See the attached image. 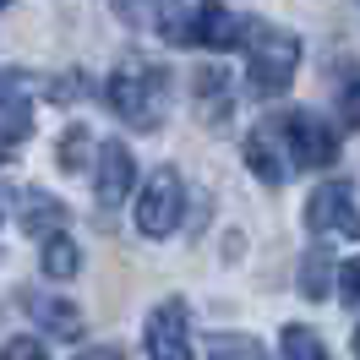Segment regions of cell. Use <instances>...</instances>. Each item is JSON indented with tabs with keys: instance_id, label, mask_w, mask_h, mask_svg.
<instances>
[{
	"instance_id": "obj_8",
	"label": "cell",
	"mask_w": 360,
	"mask_h": 360,
	"mask_svg": "<svg viewBox=\"0 0 360 360\" xmlns=\"http://www.w3.org/2000/svg\"><path fill=\"white\" fill-rule=\"evenodd\" d=\"M136 186V158L126 142H104L98 148V169H93V191H98V202L104 207H120L126 197H131Z\"/></svg>"
},
{
	"instance_id": "obj_22",
	"label": "cell",
	"mask_w": 360,
	"mask_h": 360,
	"mask_svg": "<svg viewBox=\"0 0 360 360\" xmlns=\"http://www.w3.org/2000/svg\"><path fill=\"white\" fill-rule=\"evenodd\" d=\"M355 355H360V328H355Z\"/></svg>"
},
{
	"instance_id": "obj_2",
	"label": "cell",
	"mask_w": 360,
	"mask_h": 360,
	"mask_svg": "<svg viewBox=\"0 0 360 360\" xmlns=\"http://www.w3.org/2000/svg\"><path fill=\"white\" fill-rule=\"evenodd\" d=\"M300 66V39L273 22H246V88L257 98H278L295 82Z\"/></svg>"
},
{
	"instance_id": "obj_3",
	"label": "cell",
	"mask_w": 360,
	"mask_h": 360,
	"mask_svg": "<svg viewBox=\"0 0 360 360\" xmlns=\"http://www.w3.org/2000/svg\"><path fill=\"white\" fill-rule=\"evenodd\" d=\"M180 213H186V180H180V169L164 164V169H153L142 202H136V229H142L148 240H164V235L180 224Z\"/></svg>"
},
{
	"instance_id": "obj_10",
	"label": "cell",
	"mask_w": 360,
	"mask_h": 360,
	"mask_svg": "<svg viewBox=\"0 0 360 360\" xmlns=\"http://www.w3.org/2000/svg\"><path fill=\"white\" fill-rule=\"evenodd\" d=\"M278 142H284L278 120H262V126L246 136V164H251V175L262 180V186H284V180H290V169H295L290 153H284Z\"/></svg>"
},
{
	"instance_id": "obj_12",
	"label": "cell",
	"mask_w": 360,
	"mask_h": 360,
	"mask_svg": "<svg viewBox=\"0 0 360 360\" xmlns=\"http://www.w3.org/2000/svg\"><path fill=\"white\" fill-rule=\"evenodd\" d=\"M17 219H22L27 235H39V229H44V235H60V224H66V207L55 202L49 191H33V186H27V191H17Z\"/></svg>"
},
{
	"instance_id": "obj_14",
	"label": "cell",
	"mask_w": 360,
	"mask_h": 360,
	"mask_svg": "<svg viewBox=\"0 0 360 360\" xmlns=\"http://www.w3.org/2000/svg\"><path fill=\"white\" fill-rule=\"evenodd\" d=\"M39 268H44L49 278H77V273H82V251H77V240H71V235H49Z\"/></svg>"
},
{
	"instance_id": "obj_16",
	"label": "cell",
	"mask_w": 360,
	"mask_h": 360,
	"mask_svg": "<svg viewBox=\"0 0 360 360\" xmlns=\"http://www.w3.org/2000/svg\"><path fill=\"white\" fill-rule=\"evenodd\" d=\"M284 360H333L328 355V344L311 333V328H284Z\"/></svg>"
},
{
	"instance_id": "obj_17",
	"label": "cell",
	"mask_w": 360,
	"mask_h": 360,
	"mask_svg": "<svg viewBox=\"0 0 360 360\" xmlns=\"http://www.w3.org/2000/svg\"><path fill=\"white\" fill-rule=\"evenodd\" d=\"M88 153H93L88 126H66V136H60V169H66V175H82V169H88Z\"/></svg>"
},
{
	"instance_id": "obj_4",
	"label": "cell",
	"mask_w": 360,
	"mask_h": 360,
	"mask_svg": "<svg viewBox=\"0 0 360 360\" xmlns=\"http://www.w3.org/2000/svg\"><path fill=\"white\" fill-rule=\"evenodd\" d=\"M278 131H284V148H290L295 169H328V164L338 158V131L328 126V120H316L311 110L284 115Z\"/></svg>"
},
{
	"instance_id": "obj_15",
	"label": "cell",
	"mask_w": 360,
	"mask_h": 360,
	"mask_svg": "<svg viewBox=\"0 0 360 360\" xmlns=\"http://www.w3.org/2000/svg\"><path fill=\"white\" fill-rule=\"evenodd\" d=\"M207 360H268V349L246 333H213L207 344Z\"/></svg>"
},
{
	"instance_id": "obj_11",
	"label": "cell",
	"mask_w": 360,
	"mask_h": 360,
	"mask_svg": "<svg viewBox=\"0 0 360 360\" xmlns=\"http://www.w3.org/2000/svg\"><path fill=\"white\" fill-rule=\"evenodd\" d=\"M27 311H33V322H39L49 338H60V344L82 338V306H77V300H66V295H39Z\"/></svg>"
},
{
	"instance_id": "obj_5",
	"label": "cell",
	"mask_w": 360,
	"mask_h": 360,
	"mask_svg": "<svg viewBox=\"0 0 360 360\" xmlns=\"http://www.w3.org/2000/svg\"><path fill=\"white\" fill-rule=\"evenodd\" d=\"M142 344H148V360H191V311H186V300L153 306Z\"/></svg>"
},
{
	"instance_id": "obj_1",
	"label": "cell",
	"mask_w": 360,
	"mask_h": 360,
	"mask_svg": "<svg viewBox=\"0 0 360 360\" xmlns=\"http://www.w3.org/2000/svg\"><path fill=\"white\" fill-rule=\"evenodd\" d=\"M110 110L131 126V131H158L164 126V110H169V71L153 66V60H120L110 77Z\"/></svg>"
},
{
	"instance_id": "obj_9",
	"label": "cell",
	"mask_w": 360,
	"mask_h": 360,
	"mask_svg": "<svg viewBox=\"0 0 360 360\" xmlns=\"http://www.w3.org/2000/svg\"><path fill=\"white\" fill-rule=\"evenodd\" d=\"M191 98H197V120L207 131H224L229 115H235V93H229V77L219 66H197L191 71Z\"/></svg>"
},
{
	"instance_id": "obj_19",
	"label": "cell",
	"mask_w": 360,
	"mask_h": 360,
	"mask_svg": "<svg viewBox=\"0 0 360 360\" xmlns=\"http://www.w3.org/2000/svg\"><path fill=\"white\" fill-rule=\"evenodd\" d=\"M338 295H344V306H360V257H344V268H338Z\"/></svg>"
},
{
	"instance_id": "obj_23",
	"label": "cell",
	"mask_w": 360,
	"mask_h": 360,
	"mask_svg": "<svg viewBox=\"0 0 360 360\" xmlns=\"http://www.w3.org/2000/svg\"><path fill=\"white\" fill-rule=\"evenodd\" d=\"M6 6H11V0H0V11H6Z\"/></svg>"
},
{
	"instance_id": "obj_6",
	"label": "cell",
	"mask_w": 360,
	"mask_h": 360,
	"mask_svg": "<svg viewBox=\"0 0 360 360\" xmlns=\"http://www.w3.org/2000/svg\"><path fill=\"white\" fill-rule=\"evenodd\" d=\"M306 229L311 235H360L355 219V197H349V180H322L311 197H306Z\"/></svg>"
},
{
	"instance_id": "obj_20",
	"label": "cell",
	"mask_w": 360,
	"mask_h": 360,
	"mask_svg": "<svg viewBox=\"0 0 360 360\" xmlns=\"http://www.w3.org/2000/svg\"><path fill=\"white\" fill-rule=\"evenodd\" d=\"M0 360H49V355H44L39 338H11V344L0 349Z\"/></svg>"
},
{
	"instance_id": "obj_18",
	"label": "cell",
	"mask_w": 360,
	"mask_h": 360,
	"mask_svg": "<svg viewBox=\"0 0 360 360\" xmlns=\"http://www.w3.org/2000/svg\"><path fill=\"white\" fill-rule=\"evenodd\" d=\"M338 126L360 131V71H349V82L338 88Z\"/></svg>"
},
{
	"instance_id": "obj_13",
	"label": "cell",
	"mask_w": 360,
	"mask_h": 360,
	"mask_svg": "<svg viewBox=\"0 0 360 360\" xmlns=\"http://www.w3.org/2000/svg\"><path fill=\"white\" fill-rule=\"evenodd\" d=\"M328 290H333V251L311 246L300 257V295L306 300H328Z\"/></svg>"
},
{
	"instance_id": "obj_7",
	"label": "cell",
	"mask_w": 360,
	"mask_h": 360,
	"mask_svg": "<svg viewBox=\"0 0 360 360\" xmlns=\"http://www.w3.org/2000/svg\"><path fill=\"white\" fill-rule=\"evenodd\" d=\"M186 44H202V49H235L246 44V22L219 6V0H202L191 17H186Z\"/></svg>"
},
{
	"instance_id": "obj_21",
	"label": "cell",
	"mask_w": 360,
	"mask_h": 360,
	"mask_svg": "<svg viewBox=\"0 0 360 360\" xmlns=\"http://www.w3.org/2000/svg\"><path fill=\"white\" fill-rule=\"evenodd\" d=\"M77 360H126V349H115V344H104V349H82Z\"/></svg>"
}]
</instances>
